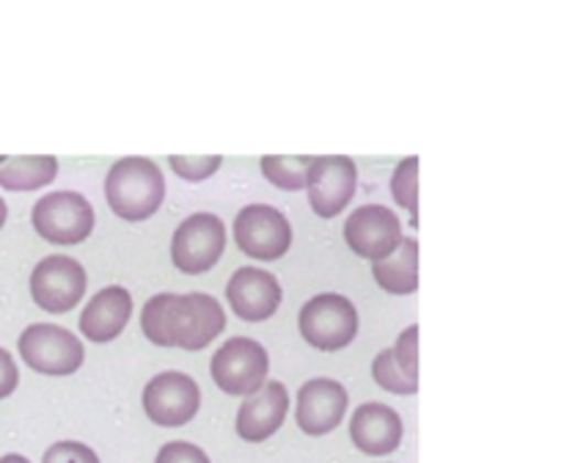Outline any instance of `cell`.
<instances>
[{
  "mask_svg": "<svg viewBox=\"0 0 564 463\" xmlns=\"http://www.w3.org/2000/svg\"><path fill=\"white\" fill-rule=\"evenodd\" d=\"M0 463H31V461H28L25 455H3L0 457Z\"/></svg>",
  "mask_w": 564,
  "mask_h": 463,
  "instance_id": "cell-28",
  "label": "cell"
},
{
  "mask_svg": "<svg viewBox=\"0 0 564 463\" xmlns=\"http://www.w3.org/2000/svg\"><path fill=\"white\" fill-rule=\"evenodd\" d=\"M372 276L386 292L411 295L419 290V240L402 237L394 254L372 262Z\"/></svg>",
  "mask_w": 564,
  "mask_h": 463,
  "instance_id": "cell-18",
  "label": "cell"
},
{
  "mask_svg": "<svg viewBox=\"0 0 564 463\" xmlns=\"http://www.w3.org/2000/svg\"><path fill=\"white\" fill-rule=\"evenodd\" d=\"M158 463H213L202 446L191 444V441H169L160 446Z\"/></svg>",
  "mask_w": 564,
  "mask_h": 463,
  "instance_id": "cell-26",
  "label": "cell"
},
{
  "mask_svg": "<svg viewBox=\"0 0 564 463\" xmlns=\"http://www.w3.org/2000/svg\"><path fill=\"white\" fill-rule=\"evenodd\" d=\"M6 218H9V207H6V202H3V196H0V229H3V224H6Z\"/></svg>",
  "mask_w": 564,
  "mask_h": 463,
  "instance_id": "cell-29",
  "label": "cell"
},
{
  "mask_svg": "<svg viewBox=\"0 0 564 463\" xmlns=\"http://www.w3.org/2000/svg\"><path fill=\"white\" fill-rule=\"evenodd\" d=\"M42 463H99L97 452L80 441H58L44 452Z\"/></svg>",
  "mask_w": 564,
  "mask_h": 463,
  "instance_id": "cell-25",
  "label": "cell"
},
{
  "mask_svg": "<svg viewBox=\"0 0 564 463\" xmlns=\"http://www.w3.org/2000/svg\"><path fill=\"white\" fill-rule=\"evenodd\" d=\"M105 198L124 220H147L165 198V176L149 158H121L105 176Z\"/></svg>",
  "mask_w": 564,
  "mask_h": 463,
  "instance_id": "cell-2",
  "label": "cell"
},
{
  "mask_svg": "<svg viewBox=\"0 0 564 463\" xmlns=\"http://www.w3.org/2000/svg\"><path fill=\"white\" fill-rule=\"evenodd\" d=\"M17 384H20V369H17L14 356L0 347V400L9 395H14Z\"/></svg>",
  "mask_w": 564,
  "mask_h": 463,
  "instance_id": "cell-27",
  "label": "cell"
},
{
  "mask_svg": "<svg viewBox=\"0 0 564 463\" xmlns=\"http://www.w3.org/2000/svg\"><path fill=\"white\" fill-rule=\"evenodd\" d=\"M202 389L185 373H160L143 389V411L154 424L180 428L198 413Z\"/></svg>",
  "mask_w": 564,
  "mask_h": 463,
  "instance_id": "cell-11",
  "label": "cell"
},
{
  "mask_svg": "<svg viewBox=\"0 0 564 463\" xmlns=\"http://www.w3.org/2000/svg\"><path fill=\"white\" fill-rule=\"evenodd\" d=\"M86 292V270L77 259L53 254L44 257L31 273V295L44 312H69Z\"/></svg>",
  "mask_w": 564,
  "mask_h": 463,
  "instance_id": "cell-10",
  "label": "cell"
},
{
  "mask_svg": "<svg viewBox=\"0 0 564 463\" xmlns=\"http://www.w3.org/2000/svg\"><path fill=\"white\" fill-rule=\"evenodd\" d=\"M20 356L31 369L42 375H72L80 369L86 347L69 329L53 323L28 325L20 334Z\"/></svg>",
  "mask_w": 564,
  "mask_h": 463,
  "instance_id": "cell-6",
  "label": "cell"
},
{
  "mask_svg": "<svg viewBox=\"0 0 564 463\" xmlns=\"http://www.w3.org/2000/svg\"><path fill=\"white\" fill-rule=\"evenodd\" d=\"M345 240L358 257L380 262L400 246L402 224L383 204H364L345 220Z\"/></svg>",
  "mask_w": 564,
  "mask_h": 463,
  "instance_id": "cell-12",
  "label": "cell"
},
{
  "mask_svg": "<svg viewBox=\"0 0 564 463\" xmlns=\"http://www.w3.org/2000/svg\"><path fill=\"white\" fill-rule=\"evenodd\" d=\"M58 176V160L53 154H25L6 158L0 163V187L6 191H36Z\"/></svg>",
  "mask_w": 564,
  "mask_h": 463,
  "instance_id": "cell-19",
  "label": "cell"
},
{
  "mask_svg": "<svg viewBox=\"0 0 564 463\" xmlns=\"http://www.w3.org/2000/svg\"><path fill=\"white\" fill-rule=\"evenodd\" d=\"M141 329L160 347L202 351L226 329V312L207 292H160L141 312Z\"/></svg>",
  "mask_w": 564,
  "mask_h": 463,
  "instance_id": "cell-1",
  "label": "cell"
},
{
  "mask_svg": "<svg viewBox=\"0 0 564 463\" xmlns=\"http://www.w3.org/2000/svg\"><path fill=\"white\" fill-rule=\"evenodd\" d=\"M235 243L259 262H275L292 246V226L281 209L270 204H248L235 218Z\"/></svg>",
  "mask_w": 564,
  "mask_h": 463,
  "instance_id": "cell-7",
  "label": "cell"
},
{
  "mask_svg": "<svg viewBox=\"0 0 564 463\" xmlns=\"http://www.w3.org/2000/svg\"><path fill=\"white\" fill-rule=\"evenodd\" d=\"M286 411H290L286 386L279 384V380H264L262 389L248 395L240 411H237V433H240V439L259 444L284 424Z\"/></svg>",
  "mask_w": 564,
  "mask_h": 463,
  "instance_id": "cell-15",
  "label": "cell"
},
{
  "mask_svg": "<svg viewBox=\"0 0 564 463\" xmlns=\"http://www.w3.org/2000/svg\"><path fill=\"white\" fill-rule=\"evenodd\" d=\"M312 154H264L262 174L281 191H301L306 187V171L312 165Z\"/></svg>",
  "mask_w": 564,
  "mask_h": 463,
  "instance_id": "cell-20",
  "label": "cell"
},
{
  "mask_svg": "<svg viewBox=\"0 0 564 463\" xmlns=\"http://www.w3.org/2000/svg\"><path fill=\"white\" fill-rule=\"evenodd\" d=\"M268 369V351L251 336H231L215 351L213 362H209V375L218 384V389L237 397H248L262 389Z\"/></svg>",
  "mask_w": 564,
  "mask_h": 463,
  "instance_id": "cell-4",
  "label": "cell"
},
{
  "mask_svg": "<svg viewBox=\"0 0 564 463\" xmlns=\"http://www.w3.org/2000/svg\"><path fill=\"white\" fill-rule=\"evenodd\" d=\"M391 193H394L397 204L411 209V215H419V158H405L397 165L394 176H391Z\"/></svg>",
  "mask_w": 564,
  "mask_h": 463,
  "instance_id": "cell-22",
  "label": "cell"
},
{
  "mask_svg": "<svg viewBox=\"0 0 564 463\" xmlns=\"http://www.w3.org/2000/svg\"><path fill=\"white\" fill-rule=\"evenodd\" d=\"M303 340L317 351H341L358 334V312L350 298L339 292H323L303 303L297 317Z\"/></svg>",
  "mask_w": 564,
  "mask_h": 463,
  "instance_id": "cell-3",
  "label": "cell"
},
{
  "mask_svg": "<svg viewBox=\"0 0 564 463\" xmlns=\"http://www.w3.org/2000/svg\"><path fill=\"white\" fill-rule=\"evenodd\" d=\"M358 171L345 154H323L314 158L306 171V191L312 209L319 218H334L356 196Z\"/></svg>",
  "mask_w": 564,
  "mask_h": 463,
  "instance_id": "cell-9",
  "label": "cell"
},
{
  "mask_svg": "<svg viewBox=\"0 0 564 463\" xmlns=\"http://www.w3.org/2000/svg\"><path fill=\"white\" fill-rule=\"evenodd\" d=\"M169 163L182 180L202 182V180H209V176L220 169L224 158H220V154H187V158H182V154H171Z\"/></svg>",
  "mask_w": 564,
  "mask_h": 463,
  "instance_id": "cell-23",
  "label": "cell"
},
{
  "mask_svg": "<svg viewBox=\"0 0 564 463\" xmlns=\"http://www.w3.org/2000/svg\"><path fill=\"white\" fill-rule=\"evenodd\" d=\"M350 439L364 455H389L402 444V419L386 402H364L350 419Z\"/></svg>",
  "mask_w": 564,
  "mask_h": 463,
  "instance_id": "cell-16",
  "label": "cell"
},
{
  "mask_svg": "<svg viewBox=\"0 0 564 463\" xmlns=\"http://www.w3.org/2000/svg\"><path fill=\"white\" fill-rule=\"evenodd\" d=\"M372 375L378 380V386H383L386 391L391 395H416L419 391V380H411L394 362V353L380 351L372 362Z\"/></svg>",
  "mask_w": 564,
  "mask_h": 463,
  "instance_id": "cell-21",
  "label": "cell"
},
{
  "mask_svg": "<svg viewBox=\"0 0 564 463\" xmlns=\"http://www.w3.org/2000/svg\"><path fill=\"white\" fill-rule=\"evenodd\" d=\"M33 229L55 246L83 243L94 229V207L75 191L47 193L31 209Z\"/></svg>",
  "mask_w": 564,
  "mask_h": 463,
  "instance_id": "cell-5",
  "label": "cell"
},
{
  "mask_svg": "<svg viewBox=\"0 0 564 463\" xmlns=\"http://www.w3.org/2000/svg\"><path fill=\"white\" fill-rule=\"evenodd\" d=\"M394 362L411 380H419V325H411L400 334L397 345L391 347Z\"/></svg>",
  "mask_w": 564,
  "mask_h": 463,
  "instance_id": "cell-24",
  "label": "cell"
},
{
  "mask_svg": "<svg viewBox=\"0 0 564 463\" xmlns=\"http://www.w3.org/2000/svg\"><path fill=\"white\" fill-rule=\"evenodd\" d=\"M226 298H229L237 317L248 320V323H262L279 312L284 292H281L279 279L270 270L246 265V268L231 273L229 284H226Z\"/></svg>",
  "mask_w": 564,
  "mask_h": 463,
  "instance_id": "cell-13",
  "label": "cell"
},
{
  "mask_svg": "<svg viewBox=\"0 0 564 463\" xmlns=\"http://www.w3.org/2000/svg\"><path fill=\"white\" fill-rule=\"evenodd\" d=\"M226 248V226L218 215L196 213L182 220L171 240V259L182 273H207Z\"/></svg>",
  "mask_w": 564,
  "mask_h": 463,
  "instance_id": "cell-8",
  "label": "cell"
},
{
  "mask_svg": "<svg viewBox=\"0 0 564 463\" xmlns=\"http://www.w3.org/2000/svg\"><path fill=\"white\" fill-rule=\"evenodd\" d=\"M345 386L334 378H312L301 386L297 395V411L295 422L303 433L308 435H325L336 430L345 419L347 411Z\"/></svg>",
  "mask_w": 564,
  "mask_h": 463,
  "instance_id": "cell-14",
  "label": "cell"
},
{
  "mask_svg": "<svg viewBox=\"0 0 564 463\" xmlns=\"http://www.w3.org/2000/svg\"><path fill=\"white\" fill-rule=\"evenodd\" d=\"M3 160H6V158H0V163H3Z\"/></svg>",
  "mask_w": 564,
  "mask_h": 463,
  "instance_id": "cell-30",
  "label": "cell"
},
{
  "mask_svg": "<svg viewBox=\"0 0 564 463\" xmlns=\"http://www.w3.org/2000/svg\"><path fill=\"white\" fill-rule=\"evenodd\" d=\"M132 314V295L113 284L99 290L80 312V334L91 342H110L124 331Z\"/></svg>",
  "mask_w": 564,
  "mask_h": 463,
  "instance_id": "cell-17",
  "label": "cell"
}]
</instances>
